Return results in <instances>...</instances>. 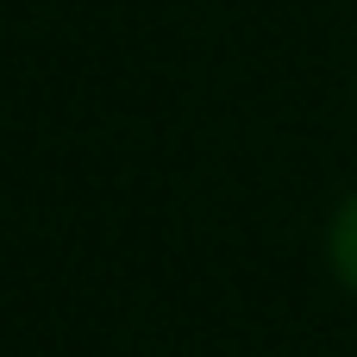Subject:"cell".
<instances>
[{
    "mask_svg": "<svg viewBox=\"0 0 357 357\" xmlns=\"http://www.w3.org/2000/svg\"><path fill=\"white\" fill-rule=\"evenodd\" d=\"M333 270L345 289H357V201H345L333 220Z\"/></svg>",
    "mask_w": 357,
    "mask_h": 357,
    "instance_id": "obj_1",
    "label": "cell"
}]
</instances>
